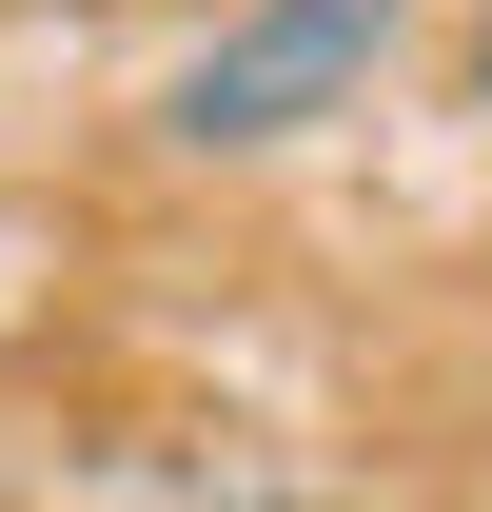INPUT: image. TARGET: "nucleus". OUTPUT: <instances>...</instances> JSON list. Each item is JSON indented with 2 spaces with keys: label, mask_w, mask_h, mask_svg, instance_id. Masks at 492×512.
<instances>
[{
  "label": "nucleus",
  "mask_w": 492,
  "mask_h": 512,
  "mask_svg": "<svg viewBox=\"0 0 492 512\" xmlns=\"http://www.w3.org/2000/svg\"><path fill=\"white\" fill-rule=\"evenodd\" d=\"M394 40H414V0H217V40L158 79V138L178 158H296L394 79Z\"/></svg>",
  "instance_id": "obj_1"
},
{
  "label": "nucleus",
  "mask_w": 492,
  "mask_h": 512,
  "mask_svg": "<svg viewBox=\"0 0 492 512\" xmlns=\"http://www.w3.org/2000/svg\"><path fill=\"white\" fill-rule=\"evenodd\" d=\"M453 99H473V119H492V0H473V20H453Z\"/></svg>",
  "instance_id": "obj_2"
}]
</instances>
